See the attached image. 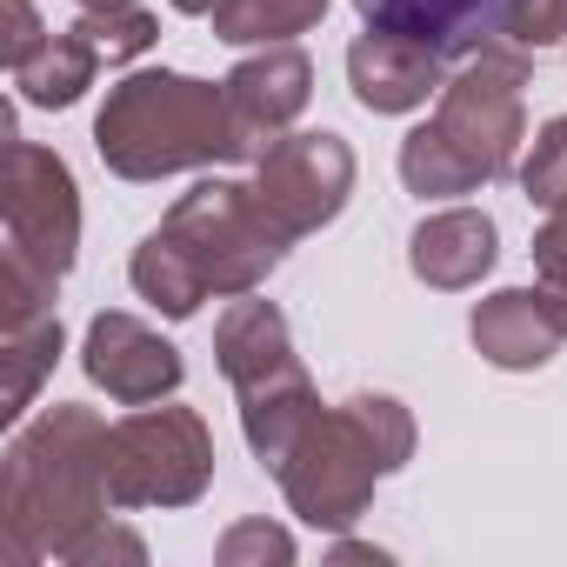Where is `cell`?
<instances>
[{"label": "cell", "mask_w": 567, "mask_h": 567, "mask_svg": "<svg viewBox=\"0 0 567 567\" xmlns=\"http://www.w3.org/2000/svg\"><path fill=\"white\" fill-rule=\"evenodd\" d=\"M220 87H227V114H234L240 161H260L280 134H295V121L308 114V101H315V61L295 41H280V48L247 54Z\"/></svg>", "instance_id": "11"}, {"label": "cell", "mask_w": 567, "mask_h": 567, "mask_svg": "<svg viewBox=\"0 0 567 567\" xmlns=\"http://www.w3.org/2000/svg\"><path fill=\"white\" fill-rule=\"evenodd\" d=\"M467 334H474V354L487 368H501V374H534L567 341V328H560V315L547 308L540 288H501V295L474 301Z\"/></svg>", "instance_id": "13"}, {"label": "cell", "mask_w": 567, "mask_h": 567, "mask_svg": "<svg viewBox=\"0 0 567 567\" xmlns=\"http://www.w3.org/2000/svg\"><path fill=\"white\" fill-rule=\"evenodd\" d=\"M161 234L194 260V274L207 280V295L240 301L254 288H267V274L288 260V234L274 227V214L254 200V181H194L167 214Z\"/></svg>", "instance_id": "5"}, {"label": "cell", "mask_w": 567, "mask_h": 567, "mask_svg": "<svg viewBox=\"0 0 567 567\" xmlns=\"http://www.w3.org/2000/svg\"><path fill=\"white\" fill-rule=\"evenodd\" d=\"M167 8H174V14H194V21H207V14L220 8V0H167Z\"/></svg>", "instance_id": "30"}, {"label": "cell", "mask_w": 567, "mask_h": 567, "mask_svg": "<svg viewBox=\"0 0 567 567\" xmlns=\"http://www.w3.org/2000/svg\"><path fill=\"white\" fill-rule=\"evenodd\" d=\"M348 87L368 114H414L427 101H441L447 87V54H434L427 41L414 34H394V28H368L354 48H348Z\"/></svg>", "instance_id": "12"}, {"label": "cell", "mask_w": 567, "mask_h": 567, "mask_svg": "<svg viewBox=\"0 0 567 567\" xmlns=\"http://www.w3.org/2000/svg\"><path fill=\"white\" fill-rule=\"evenodd\" d=\"M94 147L121 181H167V174H200L214 161H240L227 87L174 68H141L114 81L94 114Z\"/></svg>", "instance_id": "2"}, {"label": "cell", "mask_w": 567, "mask_h": 567, "mask_svg": "<svg viewBox=\"0 0 567 567\" xmlns=\"http://www.w3.org/2000/svg\"><path fill=\"white\" fill-rule=\"evenodd\" d=\"M334 560H388V554H381V547H361V540H341Z\"/></svg>", "instance_id": "29"}, {"label": "cell", "mask_w": 567, "mask_h": 567, "mask_svg": "<svg viewBox=\"0 0 567 567\" xmlns=\"http://www.w3.org/2000/svg\"><path fill=\"white\" fill-rule=\"evenodd\" d=\"M408 461H414V414L394 394H354L308 421L295 454L274 467V481L308 527L348 534L374 507V487Z\"/></svg>", "instance_id": "3"}, {"label": "cell", "mask_w": 567, "mask_h": 567, "mask_svg": "<svg viewBox=\"0 0 567 567\" xmlns=\"http://www.w3.org/2000/svg\"><path fill=\"white\" fill-rule=\"evenodd\" d=\"M540 295H547V308H554L560 328H567V280H540Z\"/></svg>", "instance_id": "28"}, {"label": "cell", "mask_w": 567, "mask_h": 567, "mask_svg": "<svg viewBox=\"0 0 567 567\" xmlns=\"http://www.w3.org/2000/svg\"><path fill=\"white\" fill-rule=\"evenodd\" d=\"M494 260H501V227L481 207H441L408 240L414 280H427V288H441V295L481 288V274H494Z\"/></svg>", "instance_id": "14"}, {"label": "cell", "mask_w": 567, "mask_h": 567, "mask_svg": "<svg viewBox=\"0 0 567 567\" xmlns=\"http://www.w3.org/2000/svg\"><path fill=\"white\" fill-rule=\"evenodd\" d=\"M107 434L114 427L81 401H54L41 421L14 427L0 454V560L8 567L68 560V547L107 520Z\"/></svg>", "instance_id": "1"}, {"label": "cell", "mask_w": 567, "mask_h": 567, "mask_svg": "<svg viewBox=\"0 0 567 567\" xmlns=\"http://www.w3.org/2000/svg\"><path fill=\"white\" fill-rule=\"evenodd\" d=\"M214 361L240 401V434L254 447V461L274 474L280 461L295 454V441L308 434V421L321 414V394L295 354V334H288V315L274 301H254L240 295L220 321H214Z\"/></svg>", "instance_id": "4"}, {"label": "cell", "mask_w": 567, "mask_h": 567, "mask_svg": "<svg viewBox=\"0 0 567 567\" xmlns=\"http://www.w3.org/2000/svg\"><path fill=\"white\" fill-rule=\"evenodd\" d=\"M114 560H121V567H141V560H147V540L107 514L94 534H81V540L68 547V560H61V567H114Z\"/></svg>", "instance_id": "25"}, {"label": "cell", "mask_w": 567, "mask_h": 567, "mask_svg": "<svg viewBox=\"0 0 567 567\" xmlns=\"http://www.w3.org/2000/svg\"><path fill=\"white\" fill-rule=\"evenodd\" d=\"M127 280H134V295H141L147 308H161L167 321H194V315H200V301H214V295H207V280L194 274V260H187L161 227L134 247Z\"/></svg>", "instance_id": "17"}, {"label": "cell", "mask_w": 567, "mask_h": 567, "mask_svg": "<svg viewBox=\"0 0 567 567\" xmlns=\"http://www.w3.org/2000/svg\"><path fill=\"white\" fill-rule=\"evenodd\" d=\"M354 147L328 127L315 134H280L260 161H254V200L274 214V227L301 240L321 234L328 220H341L348 194H354Z\"/></svg>", "instance_id": "9"}, {"label": "cell", "mask_w": 567, "mask_h": 567, "mask_svg": "<svg viewBox=\"0 0 567 567\" xmlns=\"http://www.w3.org/2000/svg\"><path fill=\"white\" fill-rule=\"evenodd\" d=\"M74 34H81L107 68H121V61H141V54L161 41V21L141 8V0H121V8H81Z\"/></svg>", "instance_id": "21"}, {"label": "cell", "mask_w": 567, "mask_h": 567, "mask_svg": "<svg viewBox=\"0 0 567 567\" xmlns=\"http://www.w3.org/2000/svg\"><path fill=\"white\" fill-rule=\"evenodd\" d=\"M321 14H328V0H220L207 21H214V41L227 48H280V41L321 28Z\"/></svg>", "instance_id": "19"}, {"label": "cell", "mask_w": 567, "mask_h": 567, "mask_svg": "<svg viewBox=\"0 0 567 567\" xmlns=\"http://www.w3.org/2000/svg\"><path fill=\"white\" fill-rule=\"evenodd\" d=\"M107 61L68 28V34H54L28 68H14V87H21V101L28 107H74L87 87H94V74H101Z\"/></svg>", "instance_id": "18"}, {"label": "cell", "mask_w": 567, "mask_h": 567, "mask_svg": "<svg viewBox=\"0 0 567 567\" xmlns=\"http://www.w3.org/2000/svg\"><path fill=\"white\" fill-rule=\"evenodd\" d=\"M81 368H87V381H94L107 401H121V408H154V401L181 394V381H187L181 348L161 341L141 315H121V308H107V315L87 321Z\"/></svg>", "instance_id": "10"}, {"label": "cell", "mask_w": 567, "mask_h": 567, "mask_svg": "<svg viewBox=\"0 0 567 567\" xmlns=\"http://www.w3.org/2000/svg\"><path fill=\"white\" fill-rule=\"evenodd\" d=\"M520 194H527L534 207L567 200V114H554V121L534 134V147H527V161H520Z\"/></svg>", "instance_id": "23"}, {"label": "cell", "mask_w": 567, "mask_h": 567, "mask_svg": "<svg viewBox=\"0 0 567 567\" xmlns=\"http://www.w3.org/2000/svg\"><path fill=\"white\" fill-rule=\"evenodd\" d=\"M81 8H121V0H81Z\"/></svg>", "instance_id": "31"}, {"label": "cell", "mask_w": 567, "mask_h": 567, "mask_svg": "<svg viewBox=\"0 0 567 567\" xmlns=\"http://www.w3.org/2000/svg\"><path fill=\"white\" fill-rule=\"evenodd\" d=\"M354 8H361L368 28L414 34L447 61L481 54L494 41V28H501V0H354Z\"/></svg>", "instance_id": "15"}, {"label": "cell", "mask_w": 567, "mask_h": 567, "mask_svg": "<svg viewBox=\"0 0 567 567\" xmlns=\"http://www.w3.org/2000/svg\"><path fill=\"white\" fill-rule=\"evenodd\" d=\"M8 8V68H28L54 34L41 28V14H34V0H0Z\"/></svg>", "instance_id": "26"}, {"label": "cell", "mask_w": 567, "mask_h": 567, "mask_svg": "<svg viewBox=\"0 0 567 567\" xmlns=\"http://www.w3.org/2000/svg\"><path fill=\"white\" fill-rule=\"evenodd\" d=\"M0 220H8V260L34 267L41 280L74 274L81 260V187L74 167L41 141H8V181H0Z\"/></svg>", "instance_id": "8"}, {"label": "cell", "mask_w": 567, "mask_h": 567, "mask_svg": "<svg viewBox=\"0 0 567 567\" xmlns=\"http://www.w3.org/2000/svg\"><path fill=\"white\" fill-rule=\"evenodd\" d=\"M494 41H507V48H520V54L567 48V0H501Z\"/></svg>", "instance_id": "22"}, {"label": "cell", "mask_w": 567, "mask_h": 567, "mask_svg": "<svg viewBox=\"0 0 567 567\" xmlns=\"http://www.w3.org/2000/svg\"><path fill=\"white\" fill-rule=\"evenodd\" d=\"M527 74H534V54H520L507 41H487L481 54H467L447 74V87L434 101V121L427 127L474 167L481 187L487 181H507L514 161H520V141H527L520 94H527Z\"/></svg>", "instance_id": "6"}, {"label": "cell", "mask_w": 567, "mask_h": 567, "mask_svg": "<svg viewBox=\"0 0 567 567\" xmlns=\"http://www.w3.org/2000/svg\"><path fill=\"white\" fill-rule=\"evenodd\" d=\"M401 181H408V194H421V200H454V194H474V187H481L474 167H467L427 121L401 141Z\"/></svg>", "instance_id": "20"}, {"label": "cell", "mask_w": 567, "mask_h": 567, "mask_svg": "<svg viewBox=\"0 0 567 567\" xmlns=\"http://www.w3.org/2000/svg\"><path fill=\"white\" fill-rule=\"evenodd\" d=\"M68 334H61V315L54 308H34V315H8L0 321V421H21L41 394V381L54 374Z\"/></svg>", "instance_id": "16"}, {"label": "cell", "mask_w": 567, "mask_h": 567, "mask_svg": "<svg viewBox=\"0 0 567 567\" xmlns=\"http://www.w3.org/2000/svg\"><path fill=\"white\" fill-rule=\"evenodd\" d=\"M534 274L540 280H567V200H554L547 220L534 227Z\"/></svg>", "instance_id": "27"}, {"label": "cell", "mask_w": 567, "mask_h": 567, "mask_svg": "<svg viewBox=\"0 0 567 567\" xmlns=\"http://www.w3.org/2000/svg\"><path fill=\"white\" fill-rule=\"evenodd\" d=\"M220 567H295V534L288 527H274V520H234L214 547Z\"/></svg>", "instance_id": "24"}, {"label": "cell", "mask_w": 567, "mask_h": 567, "mask_svg": "<svg viewBox=\"0 0 567 567\" xmlns=\"http://www.w3.org/2000/svg\"><path fill=\"white\" fill-rule=\"evenodd\" d=\"M114 507H194L214 481V434L194 408H134L107 434Z\"/></svg>", "instance_id": "7"}]
</instances>
